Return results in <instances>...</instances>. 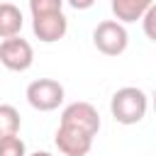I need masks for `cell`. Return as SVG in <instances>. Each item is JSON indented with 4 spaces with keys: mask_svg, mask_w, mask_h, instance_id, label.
Segmentation results:
<instances>
[{
    "mask_svg": "<svg viewBox=\"0 0 156 156\" xmlns=\"http://www.w3.org/2000/svg\"><path fill=\"white\" fill-rule=\"evenodd\" d=\"M29 156H54V154H49V151H34V154H29Z\"/></svg>",
    "mask_w": 156,
    "mask_h": 156,
    "instance_id": "15",
    "label": "cell"
},
{
    "mask_svg": "<svg viewBox=\"0 0 156 156\" xmlns=\"http://www.w3.org/2000/svg\"><path fill=\"white\" fill-rule=\"evenodd\" d=\"M32 32L39 41L44 44H54L58 39L66 37L68 32V20L63 12H51V15H39L32 17Z\"/></svg>",
    "mask_w": 156,
    "mask_h": 156,
    "instance_id": "7",
    "label": "cell"
},
{
    "mask_svg": "<svg viewBox=\"0 0 156 156\" xmlns=\"http://www.w3.org/2000/svg\"><path fill=\"white\" fill-rule=\"evenodd\" d=\"M20 127H22L20 112L12 105H0V139L20 134Z\"/></svg>",
    "mask_w": 156,
    "mask_h": 156,
    "instance_id": "10",
    "label": "cell"
},
{
    "mask_svg": "<svg viewBox=\"0 0 156 156\" xmlns=\"http://www.w3.org/2000/svg\"><path fill=\"white\" fill-rule=\"evenodd\" d=\"M61 124L78 127V129H83V132H88V134L95 136V134L100 132V115H98V110H95L90 102L78 100V102H71V105L63 107V112H61Z\"/></svg>",
    "mask_w": 156,
    "mask_h": 156,
    "instance_id": "6",
    "label": "cell"
},
{
    "mask_svg": "<svg viewBox=\"0 0 156 156\" xmlns=\"http://www.w3.org/2000/svg\"><path fill=\"white\" fill-rule=\"evenodd\" d=\"M63 85L54 78H37L27 85V102L39 112H51L63 102Z\"/></svg>",
    "mask_w": 156,
    "mask_h": 156,
    "instance_id": "3",
    "label": "cell"
},
{
    "mask_svg": "<svg viewBox=\"0 0 156 156\" xmlns=\"http://www.w3.org/2000/svg\"><path fill=\"white\" fill-rule=\"evenodd\" d=\"M151 5H154V0H112L110 2L115 20H119L122 24H129V22L141 20Z\"/></svg>",
    "mask_w": 156,
    "mask_h": 156,
    "instance_id": "8",
    "label": "cell"
},
{
    "mask_svg": "<svg viewBox=\"0 0 156 156\" xmlns=\"http://www.w3.org/2000/svg\"><path fill=\"white\" fill-rule=\"evenodd\" d=\"M154 112H156V90H154Z\"/></svg>",
    "mask_w": 156,
    "mask_h": 156,
    "instance_id": "16",
    "label": "cell"
},
{
    "mask_svg": "<svg viewBox=\"0 0 156 156\" xmlns=\"http://www.w3.org/2000/svg\"><path fill=\"white\" fill-rule=\"evenodd\" d=\"M73 10H88V7H93L95 5V0H66Z\"/></svg>",
    "mask_w": 156,
    "mask_h": 156,
    "instance_id": "14",
    "label": "cell"
},
{
    "mask_svg": "<svg viewBox=\"0 0 156 156\" xmlns=\"http://www.w3.org/2000/svg\"><path fill=\"white\" fill-rule=\"evenodd\" d=\"M93 44L105 56H119V54L127 51L129 34H127V29L119 20H102L93 29Z\"/></svg>",
    "mask_w": 156,
    "mask_h": 156,
    "instance_id": "2",
    "label": "cell"
},
{
    "mask_svg": "<svg viewBox=\"0 0 156 156\" xmlns=\"http://www.w3.org/2000/svg\"><path fill=\"white\" fill-rule=\"evenodd\" d=\"M22 10L12 2H0V39L17 37L22 32Z\"/></svg>",
    "mask_w": 156,
    "mask_h": 156,
    "instance_id": "9",
    "label": "cell"
},
{
    "mask_svg": "<svg viewBox=\"0 0 156 156\" xmlns=\"http://www.w3.org/2000/svg\"><path fill=\"white\" fill-rule=\"evenodd\" d=\"M0 63L7 71H15V73L27 71L34 63V49H32V44L27 39H22L20 34L10 37V39H2V44H0Z\"/></svg>",
    "mask_w": 156,
    "mask_h": 156,
    "instance_id": "4",
    "label": "cell"
},
{
    "mask_svg": "<svg viewBox=\"0 0 156 156\" xmlns=\"http://www.w3.org/2000/svg\"><path fill=\"white\" fill-rule=\"evenodd\" d=\"M93 134L78 129V127H71V124H61L58 122V129H56V149L63 154V156H88V151L93 149Z\"/></svg>",
    "mask_w": 156,
    "mask_h": 156,
    "instance_id": "5",
    "label": "cell"
},
{
    "mask_svg": "<svg viewBox=\"0 0 156 156\" xmlns=\"http://www.w3.org/2000/svg\"><path fill=\"white\" fill-rule=\"evenodd\" d=\"M0 156H27V146L20 139V134L0 139Z\"/></svg>",
    "mask_w": 156,
    "mask_h": 156,
    "instance_id": "12",
    "label": "cell"
},
{
    "mask_svg": "<svg viewBox=\"0 0 156 156\" xmlns=\"http://www.w3.org/2000/svg\"><path fill=\"white\" fill-rule=\"evenodd\" d=\"M66 0H29V12L32 17L39 15H51V12H63Z\"/></svg>",
    "mask_w": 156,
    "mask_h": 156,
    "instance_id": "11",
    "label": "cell"
},
{
    "mask_svg": "<svg viewBox=\"0 0 156 156\" xmlns=\"http://www.w3.org/2000/svg\"><path fill=\"white\" fill-rule=\"evenodd\" d=\"M141 27H144V34L151 39V41H156V2L146 10V15L141 17Z\"/></svg>",
    "mask_w": 156,
    "mask_h": 156,
    "instance_id": "13",
    "label": "cell"
},
{
    "mask_svg": "<svg viewBox=\"0 0 156 156\" xmlns=\"http://www.w3.org/2000/svg\"><path fill=\"white\" fill-rule=\"evenodd\" d=\"M146 110H149L146 93L136 85H124V88L115 90V95L110 100V112H112L115 122H119L124 127L141 122Z\"/></svg>",
    "mask_w": 156,
    "mask_h": 156,
    "instance_id": "1",
    "label": "cell"
}]
</instances>
